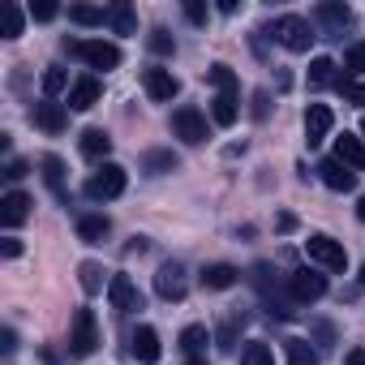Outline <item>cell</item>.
<instances>
[{
	"mask_svg": "<svg viewBox=\"0 0 365 365\" xmlns=\"http://www.w3.org/2000/svg\"><path fill=\"white\" fill-rule=\"evenodd\" d=\"M61 48L78 61H86L91 69H116L120 65V48L116 43H103V39H61Z\"/></svg>",
	"mask_w": 365,
	"mask_h": 365,
	"instance_id": "1",
	"label": "cell"
},
{
	"mask_svg": "<svg viewBox=\"0 0 365 365\" xmlns=\"http://www.w3.org/2000/svg\"><path fill=\"white\" fill-rule=\"evenodd\" d=\"M125 194V168L120 163H99L91 176H86V198L91 202H112Z\"/></svg>",
	"mask_w": 365,
	"mask_h": 365,
	"instance_id": "2",
	"label": "cell"
},
{
	"mask_svg": "<svg viewBox=\"0 0 365 365\" xmlns=\"http://www.w3.org/2000/svg\"><path fill=\"white\" fill-rule=\"evenodd\" d=\"M267 35H271V39H279L288 52H309V43L318 39V35L309 31V22H305V18H297V14H284V18H275V22L267 26Z\"/></svg>",
	"mask_w": 365,
	"mask_h": 365,
	"instance_id": "3",
	"label": "cell"
},
{
	"mask_svg": "<svg viewBox=\"0 0 365 365\" xmlns=\"http://www.w3.org/2000/svg\"><path fill=\"white\" fill-rule=\"evenodd\" d=\"M95 348H99V322L91 309H78L69 327V356H91Z\"/></svg>",
	"mask_w": 365,
	"mask_h": 365,
	"instance_id": "4",
	"label": "cell"
},
{
	"mask_svg": "<svg viewBox=\"0 0 365 365\" xmlns=\"http://www.w3.org/2000/svg\"><path fill=\"white\" fill-rule=\"evenodd\" d=\"M254 288L262 292V301L271 305V318H292V305L297 301H288V297H279V284H275V271L267 267V262H258L254 267Z\"/></svg>",
	"mask_w": 365,
	"mask_h": 365,
	"instance_id": "5",
	"label": "cell"
},
{
	"mask_svg": "<svg viewBox=\"0 0 365 365\" xmlns=\"http://www.w3.org/2000/svg\"><path fill=\"white\" fill-rule=\"evenodd\" d=\"M288 297H292L297 305L327 297V275H322V271H314V267H301V271H292V275H288Z\"/></svg>",
	"mask_w": 365,
	"mask_h": 365,
	"instance_id": "6",
	"label": "cell"
},
{
	"mask_svg": "<svg viewBox=\"0 0 365 365\" xmlns=\"http://www.w3.org/2000/svg\"><path fill=\"white\" fill-rule=\"evenodd\" d=\"M172 133L185 146H202L207 142V116L198 108H176L172 112Z\"/></svg>",
	"mask_w": 365,
	"mask_h": 365,
	"instance_id": "7",
	"label": "cell"
},
{
	"mask_svg": "<svg viewBox=\"0 0 365 365\" xmlns=\"http://www.w3.org/2000/svg\"><path fill=\"white\" fill-rule=\"evenodd\" d=\"M305 254H309V262H318L322 271H344V267H348L344 245H339V241H331V237H322V232L305 241Z\"/></svg>",
	"mask_w": 365,
	"mask_h": 365,
	"instance_id": "8",
	"label": "cell"
},
{
	"mask_svg": "<svg viewBox=\"0 0 365 365\" xmlns=\"http://www.w3.org/2000/svg\"><path fill=\"white\" fill-rule=\"evenodd\" d=\"M155 292H159L163 301H185V292H190L185 267H180V262H163L159 275H155Z\"/></svg>",
	"mask_w": 365,
	"mask_h": 365,
	"instance_id": "9",
	"label": "cell"
},
{
	"mask_svg": "<svg viewBox=\"0 0 365 365\" xmlns=\"http://www.w3.org/2000/svg\"><path fill=\"white\" fill-rule=\"evenodd\" d=\"M108 297H112V309L116 314H138L142 309V292L129 275H112L108 279Z\"/></svg>",
	"mask_w": 365,
	"mask_h": 365,
	"instance_id": "10",
	"label": "cell"
},
{
	"mask_svg": "<svg viewBox=\"0 0 365 365\" xmlns=\"http://www.w3.org/2000/svg\"><path fill=\"white\" fill-rule=\"evenodd\" d=\"M129 352H133V361L155 365V361L163 356V348H159V331H155V327H138V331L129 335Z\"/></svg>",
	"mask_w": 365,
	"mask_h": 365,
	"instance_id": "11",
	"label": "cell"
},
{
	"mask_svg": "<svg viewBox=\"0 0 365 365\" xmlns=\"http://www.w3.org/2000/svg\"><path fill=\"white\" fill-rule=\"evenodd\" d=\"M318 176H322V185H327V190H335V194L356 190V172H352V168H344L339 159H322V163H318Z\"/></svg>",
	"mask_w": 365,
	"mask_h": 365,
	"instance_id": "12",
	"label": "cell"
},
{
	"mask_svg": "<svg viewBox=\"0 0 365 365\" xmlns=\"http://www.w3.org/2000/svg\"><path fill=\"white\" fill-rule=\"evenodd\" d=\"M31 198L22 194V190H9L5 198H0V224H5V228H18V224H26L31 220Z\"/></svg>",
	"mask_w": 365,
	"mask_h": 365,
	"instance_id": "13",
	"label": "cell"
},
{
	"mask_svg": "<svg viewBox=\"0 0 365 365\" xmlns=\"http://www.w3.org/2000/svg\"><path fill=\"white\" fill-rule=\"evenodd\" d=\"M142 86H146V95H150L155 103H168V99L180 91V82H176L168 69H142Z\"/></svg>",
	"mask_w": 365,
	"mask_h": 365,
	"instance_id": "14",
	"label": "cell"
},
{
	"mask_svg": "<svg viewBox=\"0 0 365 365\" xmlns=\"http://www.w3.org/2000/svg\"><path fill=\"white\" fill-rule=\"evenodd\" d=\"M31 120L43 129V133H61L65 125H69V116H65V108L61 103H52V99H39L35 108H31Z\"/></svg>",
	"mask_w": 365,
	"mask_h": 365,
	"instance_id": "15",
	"label": "cell"
},
{
	"mask_svg": "<svg viewBox=\"0 0 365 365\" xmlns=\"http://www.w3.org/2000/svg\"><path fill=\"white\" fill-rule=\"evenodd\" d=\"M331 125H335L331 108H327V103H309V112H305V142L318 146V142L331 133Z\"/></svg>",
	"mask_w": 365,
	"mask_h": 365,
	"instance_id": "16",
	"label": "cell"
},
{
	"mask_svg": "<svg viewBox=\"0 0 365 365\" xmlns=\"http://www.w3.org/2000/svg\"><path fill=\"white\" fill-rule=\"evenodd\" d=\"M335 159L344 168H352V172H365V142L356 133H339L335 138Z\"/></svg>",
	"mask_w": 365,
	"mask_h": 365,
	"instance_id": "17",
	"label": "cell"
},
{
	"mask_svg": "<svg viewBox=\"0 0 365 365\" xmlns=\"http://www.w3.org/2000/svg\"><path fill=\"white\" fill-rule=\"evenodd\" d=\"M314 18H318L331 35H344V26L352 22V9L344 5V0H322V5L314 9Z\"/></svg>",
	"mask_w": 365,
	"mask_h": 365,
	"instance_id": "18",
	"label": "cell"
},
{
	"mask_svg": "<svg viewBox=\"0 0 365 365\" xmlns=\"http://www.w3.org/2000/svg\"><path fill=\"white\" fill-rule=\"evenodd\" d=\"M99 95H103L99 78H78V82L69 86V108H73V112H91V108L99 103Z\"/></svg>",
	"mask_w": 365,
	"mask_h": 365,
	"instance_id": "19",
	"label": "cell"
},
{
	"mask_svg": "<svg viewBox=\"0 0 365 365\" xmlns=\"http://www.w3.org/2000/svg\"><path fill=\"white\" fill-rule=\"evenodd\" d=\"M211 116H215V125H237V116H241V103H237V86H228V91H220L215 95V103H211Z\"/></svg>",
	"mask_w": 365,
	"mask_h": 365,
	"instance_id": "20",
	"label": "cell"
},
{
	"mask_svg": "<svg viewBox=\"0 0 365 365\" xmlns=\"http://www.w3.org/2000/svg\"><path fill=\"white\" fill-rule=\"evenodd\" d=\"M237 279H241V271H237V267H228V262H211V267H202V288L224 292V288H232Z\"/></svg>",
	"mask_w": 365,
	"mask_h": 365,
	"instance_id": "21",
	"label": "cell"
},
{
	"mask_svg": "<svg viewBox=\"0 0 365 365\" xmlns=\"http://www.w3.org/2000/svg\"><path fill=\"white\" fill-rule=\"evenodd\" d=\"M108 150H112V138L103 129H86L82 133V155L86 159H108Z\"/></svg>",
	"mask_w": 365,
	"mask_h": 365,
	"instance_id": "22",
	"label": "cell"
},
{
	"mask_svg": "<svg viewBox=\"0 0 365 365\" xmlns=\"http://www.w3.org/2000/svg\"><path fill=\"white\" fill-rule=\"evenodd\" d=\"M108 228H112V224H108V215H82V220H78V237H82V241H91V245H95V241H103V237H108Z\"/></svg>",
	"mask_w": 365,
	"mask_h": 365,
	"instance_id": "23",
	"label": "cell"
},
{
	"mask_svg": "<svg viewBox=\"0 0 365 365\" xmlns=\"http://www.w3.org/2000/svg\"><path fill=\"white\" fill-rule=\"evenodd\" d=\"M284 356H288V365H318V352L305 344V339H284Z\"/></svg>",
	"mask_w": 365,
	"mask_h": 365,
	"instance_id": "24",
	"label": "cell"
},
{
	"mask_svg": "<svg viewBox=\"0 0 365 365\" xmlns=\"http://www.w3.org/2000/svg\"><path fill=\"white\" fill-rule=\"evenodd\" d=\"M0 31H5V39H18L22 35V9L14 5V0L0 5Z\"/></svg>",
	"mask_w": 365,
	"mask_h": 365,
	"instance_id": "25",
	"label": "cell"
},
{
	"mask_svg": "<svg viewBox=\"0 0 365 365\" xmlns=\"http://www.w3.org/2000/svg\"><path fill=\"white\" fill-rule=\"evenodd\" d=\"M108 22H112L116 35H133V31H138V18H133L129 5H112V9H108Z\"/></svg>",
	"mask_w": 365,
	"mask_h": 365,
	"instance_id": "26",
	"label": "cell"
},
{
	"mask_svg": "<svg viewBox=\"0 0 365 365\" xmlns=\"http://www.w3.org/2000/svg\"><path fill=\"white\" fill-rule=\"evenodd\" d=\"M39 168H43V180H48V185L65 198V163H61L56 155H43V163H39Z\"/></svg>",
	"mask_w": 365,
	"mask_h": 365,
	"instance_id": "27",
	"label": "cell"
},
{
	"mask_svg": "<svg viewBox=\"0 0 365 365\" xmlns=\"http://www.w3.org/2000/svg\"><path fill=\"white\" fill-rule=\"evenodd\" d=\"M207 344H211V331L207 327H185V331H180V348H185L190 356H198Z\"/></svg>",
	"mask_w": 365,
	"mask_h": 365,
	"instance_id": "28",
	"label": "cell"
},
{
	"mask_svg": "<svg viewBox=\"0 0 365 365\" xmlns=\"http://www.w3.org/2000/svg\"><path fill=\"white\" fill-rule=\"evenodd\" d=\"M241 365H275V356H271V348L262 339H250L241 348Z\"/></svg>",
	"mask_w": 365,
	"mask_h": 365,
	"instance_id": "29",
	"label": "cell"
},
{
	"mask_svg": "<svg viewBox=\"0 0 365 365\" xmlns=\"http://www.w3.org/2000/svg\"><path fill=\"white\" fill-rule=\"evenodd\" d=\"M331 82H335V61L331 56H318L309 65V86H331Z\"/></svg>",
	"mask_w": 365,
	"mask_h": 365,
	"instance_id": "30",
	"label": "cell"
},
{
	"mask_svg": "<svg viewBox=\"0 0 365 365\" xmlns=\"http://www.w3.org/2000/svg\"><path fill=\"white\" fill-rule=\"evenodd\" d=\"M103 18H108V14L95 9V5H73V9H69V22H78V26H99Z\"/></svg>",
	"mask_w": 365,
	"mask_h": 365,
	"instance_id": "31",
	"label": "cell"
},
{
	"mask_svg": "<svg viewBox=\"0 0 365 365\" xmlns=\"http://www.w3.org/2000/svg\"><path fill=\"white\" fill-rule=\"evenodd\" d=\"M146 43H150V52H155V56H172V52H176V39H172L163 26H155V31L146 35Z\"/></svg>",
	"mask_w": 365,
	"mask_h": 365,
	"instance_id": "32",
	"label": "cell"
},
{
	"mask_svg": "<svg viewBox=\"0 0 365 365\" xmlns=\"http://www.w3.org/2000/svg\"><path fill=\"white\" fill-rule=\"evenodd\" d=\"M78 279H82L86 292H99V288H103V267H99V262H82V267H78Z\"/></svg>",
	"mask_w": 365,
	"mask_h": 365,
	"instance_id": "33",
	"label": "cell"
},
{
	"mask_svg": "<svg viewBox=\"0 0 365 365\" xmlns=\"http://www.w3.org/2000/svg\"><path fill=\"white\" fill-rule=\"evenodd\" d=\"M65 86H69V73H65L61 65H48V73H43V91H48V99H52V95H61Z\"/></svg>",
	"mask_w": 365,
	"mask_h": 365,
	"instance_id": "34",
	"label": "cell"
},
{
	"mask_svg": "<svg viewBox=\"0 0 365 365\" xmlns=\"http://www.w3.org/2000/svg\"><path fill=\"white\" fill-rule=\"evenodd\" d=\"M176 163H180V159H176L172 150H150V155H146V172H176Z\"/></svg>",
	"mask_w": 365,
	"mask_h": 365,
	"instance_id": "35",
	"label": "cell"
},
{
	"mask_svg": "<svg viewBox=\"0 0 365 365\" xmlns=\"http://www.w3.org/2000/svg\"><path fill=\"white\" fill-rule=\"evenodd\" d=\"M344 65H348V73H365V43H352L348 56H344Z\"/></svg>",
	"mask_w": 365,
	"mask_h": 365,
	"instance_id": "36",
	"label": "cell"
},
{
	"mask_svg": "<svg viewBox=\"0 0 365 365\" xmlns=\"http://www.w3.org/2000/svg\"><path fill=\"white\" fill-rule=\"evenodd\" d=\"M339 91H344L348 103H361L365 108V82H339Z\"/></svg>",
	"mask_w": 365,
	"mask_h": 365,
	"instance_id": "37",
	"label": "cell"
},
{
	"mask_svg": "<svg viewBox=\"0 0 365 365\" xmlns=\"http://www.w3.org/2000/svg\"><path fill=\"white\" fill-rule=\"evenodd\" d=\"M56 14H61V9L52 5V0H39V5H31V18H35V22H52Z\"/></svg>",
	"mask_w": 365,
	"mask_h": 365,
	"instance_id": "38",
	"label": "cell"
},
{
	"mask_svg": "<svg viewBox=\"0 0 365 365\" xmlns=\"http://www.w3.org/2000/svg\"><path fill=\"white\" fill-rule=\"evenodd\" d=\"M0 352H5V356H14V352H18V331H14V327L0 331Z\"/></svg>",
	"mask_w": 365,
	"mask_h": 365,
	"instance_id": "39",
	"label": "cell"
},
{
	"mask_svg": "<svg viewBox=\"0 0 365 365\" xmlns=\"http://www.w3.org/2000/svg\"><path fill=\"white\" fill-rule=\"evenodd\" d=\"M185 18L202 26V22H207V5H202V0H185Z\"/></svg>",
	"mask_w": 365,
	"mask_h": 365,
	"instance_id": "40",
	"label": "cell"
},
{
	"mask_svg": "<svg viewBox=\"0 0 365 365\" xmlns=\"http://www.w3.org/2000/svg\"><path fill=\"white\" fill-rule=\"evenodd\" d=\"M26 172H31V168H26V159H9V163H5V180H22Z\"/></svg>",
	"mask_w": 365,
	"mask_h": 365,
	"instance_id": "41",
	"label": "cell"
},
{
	"mask_svg": "<svg viewBox=\"0 0 365 365\" xmlns=\"http://www.w3.org/2000/svg\"><path fill=\"white\" fill-rule=\"evenodd\" d=\"M267 112H271V95H267V91H258V95H254V116L262 120Z\"/></svg>",
	"mask_w": 365,
	"mask_h": 365,
	"instance_id": "42",
	"label": "cell"
},
{
	"mask_svg": "<svg viewBox=\"0 0 365 365\" xmlns=\"http://www.w3.org/2000/svg\"><path fill=\"white\" fill-rule=\"evenodd\" d=\"M0 254H5V258H18V254H22V241H18V237H5V241H0Z\"/></svg>",
	"mask_w": 365,
	"mask_h": 365,
	"instance_id": "43",
	"label": "cell"
},
{
	"mask_svg": "<svg viewBox=\"0 0 365 365\" xmlns=\"http://www.w3.org/2000/svg\"><path fill=\"white\" fill-rule=\"evenodd\" d=\"M275 228H279V232H292V228H297V215H288V211H284V215L275 220Z\"/></svg>",
	"mask_w": 365,
	"mask_h": 365,
	"instance_id": "44",
	"label": "cell"
},
{
	"mask_svg": "<svg viewBox=\"0 0 365 365\" xmlns=\"http://www.w3.org/2000/svg\"><path fill=\"white\" fill-rule=\"evenodd\" d=\"M344 365H365V348H352V352H348V361H344Z\"/></svg>",
	"mask_w": 365,
	"mask_h": 365,
	"instance_id": "45",
	"label": "cell"
},
{
	"mask_svg": "<svg viewBox=\"0 0 365 365\" xmlns=\"http://www.w3.org/2000/svg\"><path fill=\"white\" fill-rule=\"evenodd\" d=\"M356 220L365 224V194H361V202H356Z\"/></svg>",
	"mask_w": 365,
	"mask_h": 365,
	"instance_id": "46",
	"label": "cell"
},
{
	"mask_svg": "<svg viewBox=\"0 0 365 365\" xmlns=\"http://www.w3.org/2000/svg\"><path fill=\"white\" fill-rule=\"evenodd\" d=\"M190 365H207V361H202V356H194V361H190Z\"/></svg>",
	"mask_w": 365,
	"mask_h": 365,
	"instance_id": "47",
	"label": "cell"
},
{
	"mask_svg": "<svg viewBox=\"0 0 365 365\" xmlns=\"http://www.w3.org/2000/svg\"><path fill=\"white\" fill-rule=\"evenodd\" d=\"M361 288H365V267H361Z\"/></svg>",
	"mask_w": 365,
	"mask_h": 365,
	"instance_id": "48",
	"label": "cell"
},
{
	"mask_svg": "<svg viewBox=\"0 0 365 365\" xmlns=\"http://www.w3.org/2000/svg\"><path fill=\"white\" fill-rule=\"evenodd\" d=\"M361 133H365V120H361Z\"/></svg>",
	"mask_w": 365,
	"mask_h": 365,
	"instance_id": "49",
	"label": "cell"
}]
</instances>
